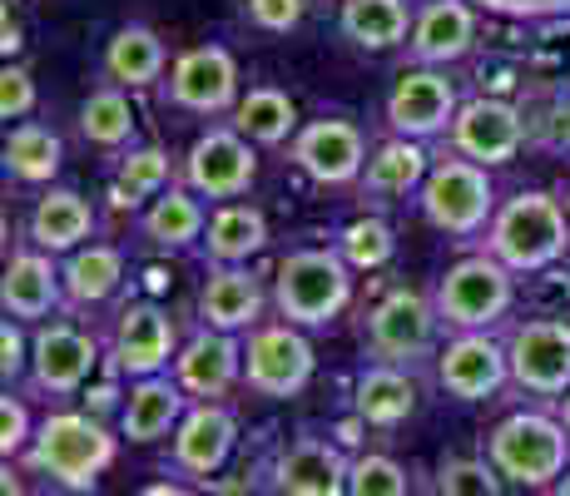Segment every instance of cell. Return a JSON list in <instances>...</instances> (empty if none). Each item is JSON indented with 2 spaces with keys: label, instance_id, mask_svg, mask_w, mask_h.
<instances>
[{
  "label": "cell",
  "instance_id": "obj_1",
  "mask_svg": "<svg viewBox=\"0 0 570 496\" xmlns=\"http://www.w3.org/2000/svg\"><path fill=\"white\" fill-rule=\"evenodd\" d=\"M570 249V214L556 194L521 189L487 224V253L511 273H541Z\"/></svg>",
  "mask_w": 570,
  "mask_h": 496
},
{
  "label": "cell",
  "instance_id": "obj_2",
  "mask_svg": "<svg viewBox=\"0 0 570 496\" xmlns=\"http://www.w3.org/2000/svg\"><path fill=\"white\" fill-rule=\"evenodd\" d=\"M273 303L288 323L327 328L353 303V269L337 249H293L273 273Z\"/></svg>",
  "mask_w": 570,
  "mask_h": 496
},
{
  "label": "cell",
  "instance_id": "obj_3",
  "mask_svg": "<svg viewBox=\"0 0 570 496\" xmlns=\"http://www.w3.org/2000/svg\"><path fill=\"white\" fill-rule=\"evenodd\" d=\"M30 467L70 492H90L115 461V437L85 412H50L30 437Z\"/></svg>",
  "mask_w": 570,
  "mask_h": 496
},
{
  "label": "cell",
  "instance_id": "obj_4",
  "mask_svg": "<svg viewBox=\"0 0 570 496\" xmlns=\"http://www.w3.org/2000/svg\"><path fill=\"white\" fill-rule=\"evenodd\" d=\"M422 218L432 228L452 239H476L487 234V224L497 218V189H491V174L481 164L462 159V154H442L432 159V174L416 189Z\"/></svg>",
  "mask_w": 570,
  "mask_h": 496
},
{
  "label": "cell",
  "instance_id": "obj_5",
  "mask_svg": "<svg viewBox=\"0 0 570 496\" xmlns=\"http://www.w3.org/2000/svg\"><path fill=\"white\" fill-rule=\"evenodd\" d=\"M487 461L517 487H551L566 477L570 461V432L566 422L541 412H517L487 437Z\"/></svg>",
  "mask_w": 570,
  "mask_h": 496
},
{
  "label": "cell",
  "instance_id": "obj_6",
  "mask_svg": "<svg viewBox=\"0 0 570 496\" xmlns=\"http://www.w3.org/2000/svg\"><path fill=\"white\" fill-rule=\"evenodd\" d=\"M436 313L442 328L452 333H487L491 323L511 313V298H517V273L507 269L491 253H471V259L452 263L446 279L436 283Z\"/></svg>",
  "mask_w": 570,
  "mask_h": 496
},
{
  "label": "cell",
  "instance_id": "obj_7",
  "mask_svg": "<svg viewBox=\"0 0 570 496\" xmlns=\"http://www.w3.org/2000/svg\"><path fill=\"white\" fill-rule=\"evenodd\" d=\"M436 328H442V313H436V298H426L422 289H397L382 293V303L372 308L367 318V352L377 362H392V368H407V362L426 358L436 343Z\"/></svg>",
  "mask_w": 570,
  "mask_h": 496
},
{
  "label": "cell",
  "instance_id": "obj_8",
  "mask_svg": "<svg viewBox=\"0 0 570 496\" xmlns=\"http://www.w3.org/2000/svg\"><path fill=\"white\" fill-rule=\"evenodd\" d=\"M258 179V154H254V139H244L234 125H218L199 135L184 154V184H189L199 198H228L248 194Z\"/></svg>",
  "mask_w": 570,
  "mask_h": 496
},
{
  "label": "cell",
  "instance_id": "obj_9",
  "mask_svg": "<svg viewBox=\"0 0 570 496\" xmlns=\"http://www.w3.org/2000/svg\"><path fill=\"white\" fill-rule=\"evenodd\" d=\"M313 378V343L298 323H258L244 348V382L258 397H298Z\"/></svg>",
  "mask_w": 570,
  "mask_h": 496
},
{
  "label": "cell",
  "instance_id": "obj_10",
  "mask_svg": "<svg viewBox=\"0 0 570 496\" xmlns=\"http://www.w3.org/2000/svg\"><path fill=\"white\" fill-rule=\"evenodd\" d=\"M456 85L436 65H407L387 95V129L402 139H436L456 119Z\"/></svg>",
  "mask_w": 570,
  "mask_h": 496
},
{
  "label": "cell",
  "instance_id": "obj_11",
  "mask_svg": "<svg viewBox=\"0 0 570 496\" xmlns=\"http://www.w3.org/2000/svg\"><path fill=\"white\" fill-rule=\"evenodd\" d=\"M511 358V382L541 397H566L570 392V323L561 318H525L507 338Z\"/></svg>",
  "mask_w": 570,
  "mask_h": 496
},
{
  "label": "cell",
  "instance_id": "obj_12",
  "mask_svg": "<svg viewBox=\"0 0 570 496\" xmlns=\"http://www.w3.org/2000/svg\"><path fill=\"white\" fill-rule=\"evenodd\" d=\"M164 99L184 115H228L238 105V65L224 46H194L174 60Z\"/></svg>",
  "mask_w": 570,
  "mask_h": 496
},
{
  "label": "cell",
  "instance_id": "obj_13",
  "mask_svg": "<svg viewBox=\"0 0 570 496\" xmlns=\"http://www.w3.org/2000/svg\"><path fill=\"white\" fill-rule=\"evenodd\" d=\"M446 139H452V154L481 164V169H497V164H511L521 154L525 119H521V109L511 105V99H491V95L487 99H466V105L456 109Z\"/></svg>",
  "mask_w": 570,
  "mask_h": 496
},
{
  "label": "cell",
  "instance_id": "obj_14",
  "mask_svg": "<svg viewBox=\"0 0 570 496\" xmlns=\"http://www.w3.org/2000/svg\"><path fill=\"white\" fill-rule=\"evenodd\" d=\"M293 164L317 184H357L367 169V139L353 119H313L293 135Z\"/></svg>",
  "mask_w": 570,
  "mask_h": 496
},
{
  "label": "cell",
  "instance_id": "obj_15",
  "mask_svg": "<svg viewBox=\"0 0 570 496\" xmlns=\"http://www.w3.org/2000/svg\"><path fill=\"white\" fill-rule=\"evenodd\" d=\"M109 352H115V368L125 378H159L179 358V333L159 303H129L115 323Z\"/></svg>",
  "mask_w": 570,
  "mask_h": 496
},
{
  "label": "cell",
  "instance_id": "obj_16",
  "mask_svg": "<svg viewBox=\"0 0 570 496\" xmlns=\"http://www.w3.org/2000/svg\"><path fill=\"white\" fill-rule=\"evenodd\" d=\"M507 378H511L507 343H497L491 333H456L436 352V382L452 397H462V402H487L491 392H501Z\"/></svg>",
  "mask_w": 570,
  "mask_h": 496
},
{
  "label": "cell",
  "instance_id": "obj_17",
  "mask_svg": "<svg viewBox=\"0 0 570 496\" xmlns=\"http://www.w3.org/2000/svg\"><path fill=\"white\" fill-rule=\"evenodd\" d=\"M95 362H100V343L65 318L40 323L36 343H30V372H36L40 392H75L95 372Z\"/></svg>",
  "mask_w": 570,
  "mask_h": 496
},
{
  "label": "cell",
  "instance_id": "obj_18",
  "mask_svg": "<svg viewBox=\"0 0 570 496\" xmlns=\"http://www.w3.org/2000/svg\"><path fill=\"white\" fill-rule=\"evenodd\" d=\"M174 378L189 397L199 402H214L244 378V348H238L234 333H218V328H199L189 343L174 358Z\"/></svg>",
  "mask_w": 570,
  "mask_h": 496
},
{
  "label": "cell",
  "instance_id": "obj_19",
  "mask_svg": "<svg viewBox=\"0 0 570 496\" xmlns=\"http://www.w3.org/2000/svg\"><path fill=\"white\" fill-rule=\"evenodd\" d=\"M471 46H476V10H471L466 0H426V6L416 10L412 40H407L416 65L446 70V65H456L462 55H471Z\"/></svg>",
  "mask_w": 570,
  "mask_h": 496
},
{
  "label": "cell",
  "instance_id": "obj_20",
  "mask_svg": "<svg viewBox=\"0 0 570 496\" xmlns=\"http://www.w3.org/2000/svg\"><path fill=\"white\" fill-rule=\"evenodd\" d=\"M0 303H6V318H16V323H46L55 308L65 303L60 269L50 263L46 249L10 253L6 279H0Z\"/></svg>",
  "mask_w": 570,
  "mask_h": 496
},
{
  "label": "cell",
  "instance_id": "obj_21",
  "mask_svg": "<svg viewBox=\"0 0 570 496\" xmlns=\"http://www.w3.org/2000/svg\"><path fill=\"white\" fill-rule=\"evenodd\" d=\"M234 412L218 402H199L184 412L179 432H174V467L189 471V477H214L218 467L228 461V451H234Z\"/></svg>",
  "mask_w": 570,
  "mask_h": 496
},
{
  "label": "cell",
  "instance_id": "obj_22",
  "mask_svg": "<svg viewBox=\"0 0 570 496\" xmlns=\"http://www.w3.org/2000/svg\"><path fill=\"white\" fill-rule=\"evenodd\" d=\"M347 471H353V461H343L337 447L303 437L278 457L273 487L278 496H347Z\"/></svg>",
  "mask_w": 570,
  "mask_h": 496
},
{
  "label": "cell",
  "instance_id": "obj_23",
  "mask_svg": "<svg viewBox=\"0 0 570 496\" xmlns=\"http://www.w3.org/2000/svg\"><path fill=\"white\" fill-rule=\"evenodd\" d=\"M199 318L204 328H218V333H244V328H258L263 318V283L244 263H228V269H214L199 289Z\"/></svg>",
  "mask_w": 570,
  "mask_h": 496
},
{
  "label": "cell",
  "instance_id": "obj_24",
  "mask_svg": "<svg viewBox=\"0 0 570 496\" xmlns=\"http://www.w3.org/2000/svg\"><path fill=\"white\" fill-rule=\"evenodd\" d=\"M184 412H189V397H184L179 378H139L135 388H129V402L125 412H119V432L129 437V442H159L169 427L184 422Z\"/></svg>",
  "mask_w": 570,
  "mask_h": 496
},
{
  "label": "cell",
  "instance_id": "obj_25",
  "mask_svg": "<svg viewBox=\"0 0 570 496\" xmlns=\"http://www.w3.org/2000/svg\"><path fill=\"white\" fill-rule=\"evenodd\" d=\"M95 208L85 194L75 189H50L30 208V244L46 249V253H75L85 249V239H95Z\"/></svg>",
  "mask_w": 570,
  "mask_h": 496
},
{
  "label": "cell",
  "instance_id": "obj_26",
  "mask_svg": "<svg viewBox=\"0 0 570 496\" xmlns=\"http://www.w3.org/2000/svg\"><path fill=\"white\" fill-rule=\"evenodd\" d=\"M426 174H432V154L422 149V139H382L377 149L367 154V169H363V194H377V198H402L412 189H422Z\"/></svg>",
  "mask_w": 570,
  "mask_h": 496
},
{
  "label": "cell",
  "instance_id": "obj_27",
  "mask_svg": "<svg viewBox=\"0 0 570 496\" xmlns=\"http://www.w3.org/2000/svg\"><path fill=\"white\" fill-rule=\"evenodd\" d=\"M263 244H268V218H263V208L238 204V198L218 204L214 218H208V228H204V253H208V263H214V269L248 263Z\"/></svg>",
  "mask_w": 570,
  "mask_h": 496
},
{
  "label": "cell",
  "instance_id": "obj_28",
  "mask_svg": "<svg viewBox=\"0 0 570 496\" xmlns=\"http://www.w3.org/2000/svg\"><path fill=\"white\" fill-rule=\"evenodd\" d=\"M60 283H65V308H100L125 283V253L115 244L75 249L60 269Z\"/></svg>",
  "mask_w": 570,
  "mask_h": 496
},
{
  "label": "cell",
  "instance_id": "obj_29",
  "mask_svg": "<svg viewBox=\"0 0 570 496\" xmlns=\"http://www.w3.org/2000/svg\"><path fill=\"white\" fill-rule=\"evenodd\" d=\"M164 65H169V55L149 26H119L105 46V75L119 90H149L164 75Z\"/></svg>",
  "mask_w": 570,
  "mask_h": 496
},
{
  "label": "cell",
  "instance_id": "obj_30",
  "mask_svg": "<svg viewBox=\"0 0 570 496\" xmlns=\"http://www.w3.org/2000/svg\"><path fill=\"white\" fill-rule=\"evenodd\" d=\"M412 10L407 0H343V36L357 50H397L412 40Z\"/></svg>",
  "mask_w": 570,
  "mask_h": 496
},
{
  "label": "cell",
  "instance_id": "obj_31",
  "mask_svg": "<svg viewBox=\"0 0 570 496\" xmlns=\"http://www.w3.org/2000/svg\"><path fill=\"white\" fill-rule=\"evenodd\" d=\"M353 407L367 427H402L416 412V382L392 362H372L353 388Z\"/></svg>",
  "mask_w": 570,
  "mask_h": 496
},
{
  "label": "cell",
  "instance_id": "obj_32",
  "mask_svg": "<svg viewBox=\"0 0 570 496\" xmlns=\"http://www.w3.org/2000/svg\"><path fill=\"white\" fill-rule=\"evenodd\" d=\"M204 228H208L204 204L189 184H169V189L145 208V218H139V234L155 249H189L204 239Z\"/></svg>",
  "mask_w": 570,
  "mask_h": 496
},
{
  "label": "cell",
  "instance_id": "obj_33",
  "mask_svg": "<svg viewBox=\"0 0 570 496\" xmlns=\"http://www.w3.org/2000/svg\"><path fill=\"white\" fill-rule=\"evenodd\" d=\"M228 125L244 139H254V145H288V139L298 135V105H293V95L273 90V85H258V90H248L234 105Z\"/></svg>",
  "mask_w": 570,
  "mask_h": 496
},
{
  "label": "cell",
  "instance_id": "obj_34",
  "mask_svg": "<svg viewBox=\"0 0 570 496\" xmlns=\"http://www.w3.org/2000/svg\"><path fill=\"white\" fill-rule=\"evenodd\" d=\"M60 159H65V145L50 125H30L20 119L16 129L6 135V174L20 184H50L60 174Z\"/></svg>",
  "mask_w": 570,
  "mask_h": 496
},
{
  "label": "cell",
  "instance_id": "obj_35",
  "mask_svg": "<svg viewBox=\"0 0 570 496\" xmlns=\"http://www.w3.org/2000/svg\"><path fill=\"white\" fill-rule=\"evenodd\" d=\"M174 179V164L159 145L145 149H129L115 169V184H109V204L115 208H139V204H155V198L169 189Z\"/></svg>",
  "mask_w": 570,
  "mask_h": 496
},
{
  "label": "cell",
  "instance_id": "obj_36",
  "mask_svg": "<svg viewBox=\"0 0 570 496\" xmlns=\"http://www.w3.org/2000/svg\"><path fill=\"white\" fill-rule=\"evenodd\" d=\"M80 135L95 149H125L135 145V105L119 85H100L90 99L80 105Z\"/></svg>",
  "mask_w": 570,
  "mask_h": 496
},
{
  "label": "cell",
  "instance_id": "obj_37",
  "mask_svg": "<svg viewBox=\"0 0 570 496\" xmlns=\"http://www.w3.org/2000/svg\"><path fill=\"white\" fill-rule=\"evenodd\" d=\"M337 253H343L347 269L372 273V269H382V263L397 253V239H392V224H387V218L363 214V218H353V224L337 234Z\"/></svg>",
  "mask_w": 570,
  "mask_h": 496
},
{
  "label": "cell",
  "instance_id": "obj_38",
  "mask_svg": "<svg viewBox=\"0 0 570 496\" xmlns=\"http://www.w3.org/2000/svg\"><path fill=\"white\" fill-rule=\"evenodd\" d=\"M347 496H407V471L382 451H367L347 471Z\"/></svg>",
  "mask_w": 570,
  "mask_h": 496
},
{
  "label": "cell",
  "instance_id": "obj_39",
  "mask_svg": "<svg viewBox=\"0 0 570 496\" xmlns=\"http://www.w3.org/2000/svg\"><path fill=\"white\" fill-rule=\"evenodd\" d=\"M436 487L442 496H501V471L487 457H452Z\"/></svg>",
  "mask_w": 570,
  "mask_h": 496
},
{
  "label": "cell",
  "instance_id": "obj_40",
  "mask_svg": "<svg viewBox=\"0 0 570 496\" xmlns=\"http://www.w3.org/2000/svg\"><path fill=\"white\" fill-rule=\"evenodd\" d=\"M303 10H308V0H244V20L254 30H268V36H288V30H298Z\"/></svg>",
  "mask_w": 570,
  "mask_h": 496
},
{
  "label": "cell",
  "instance_id": "obj_41",
  "mask_svg": "<svg viewBox=\"0 0 570 496\" xmlns=\"http://www.w3.org/2000/svg\"><path fill=\"white\" fill-rule=\"evenodd\" d=\"M36 109V80L26 65H6L0 70V115L6 119H26Z\"/></svg>",
  "mask_w": 570,
  "mask_h": 496
},
{
  "label": "cell",
  "instance_id": "obj_42",
  "mask_svg": "<svg viewBox=\"0 0 570 496\" xmlns=\"http://www.w3.org/2000/svg\"><path fill=\"white\" fill-rule=\"evenodd\" d=\"M26 442H30V412H26V402H20V397L6 392V402H0V451H6V457H16Z\"/></svg>",
  "mask_w": 570,
  "mask_h": 496
},
{
  "label": "cell",
  "instance_id": "obj_43",
  "mask_svg": "<svg viewBox=\"0 0 570 496\" xmlns=\"http://www.w3.org/2000/svg\"><path fill=\"white\" fill-rule=\"evenodd\" d=\"M476 6L497 10V16H517V20H546V16H570V0H476Z\"/></svg>",
  "mask_w": 570,
  "mask_h": 496
},
{
  "label": "cell",
  "instance_id": "obj_44",
  "mask_svg": "<svg viewBox=\"0 0 570 496\" xmlns=\"http://www.w3.org/2000/svg\"><path fill=\"white\" fill-rule=\"evenodd\" d=\"M26 362V333H20L16 318H6V328H0V372H6V382H16Z\"/></svg>",
  "mask_w": 570,
  "mask_h": 496
},
{
  "label": "cell",
  "instance_id": "obj_45",
  "mask_svg": "<svg viewBox=\"0 0 570 496\" xmlns=\"http://www.w3.org/2000/svg\"><path fill=\"white\" fill-rule=\"evenodd\" d=\"M0 36H6V40H0V46H6V55L20 50V26H16V16H10V6H6V26H0Z\"/></svg>",
  "mask_w": 570,
  "mask_h": 496
},
{
  "label": "cell",
  "instance_id": "obj_46",
  "mask_svg": "<svg viewBox=\"0 0 570 496\" xmlns=\"http://www.w3.org/2000/svg\"><path fill=\"white\" fill-rule=\"evenodd\" d=\"M139 496H199V492H189V487H179V482H155V487H145Z\"/></svg>",
  "mask_w": 570,
  "mask_h": 496
},
{
  "label": "cell",
  "instance_id": "obj_47",
  "mask_svg": "<svg viewBox=\"0 0 570 496\" xmlns=\"http://www.w3.org/2000/svg\"><path fill=\"white\" fill-rule=\"evenodd\" d=\"M556 145L570 149V105L561 109V115H556Z\"/></svg>",
  "mask_w": 570,
  "mask_h": 496
},
{
  "label": "cell",
  "instance_id": "obj_48",
  "mask_svg": "<svg viewBox=\"0 0 570 496\" xmlns=\"http://www.w3.org/2000/svg\"><path fill=\"white\" fill-rule=\"evenodd\" d=\"M551 496H570V471H566L561 482H556V492H551Z\"/></svg>",
  "mask_w": 570,
  "mask_h": 496
},
{
  "label": "cell",
  "instance_id": "obj_49",
  "mask_svg": "<svg viewBox=\"0 0 570 496\" xmlns=\"http://www.w3.org/2000/svg\"><path fill=\"white\" fill-rule=\"evenodd\" d=\"M561 422H566V432H570V392L561 397Z\"/></svg>",
  "mask_w": 570,
  "mask_h": 496
},
{
  "label": "cell",
  "instance_id": "obj_50",
  "mask_svg": "<svg viewBox=\"0 0 570 496\" xmlns=\"http://www.w3.org/2000/svg\"><path fill=\"white\" fill-rule=\"evenodd\" d=\"M6 496H20V482L10 477V471H6Z\"/></svg>",
  "mask_w": 570,
  "mask_h": 496
},
{
  "label": "cell",
  "instance_id": "obj_51",
  "mask_svg": "<svg viewBox=\"0 0 570 496\" xmlns=\"http://www.w3.org/2000/svg\"><path fill=\"white\" fill-rule=\"evenodd\" d=\"M566 214H570V194H566Z\"/></svg>",
  "mask_w": 570,
  "mask_h": 496
}]
</instances>
